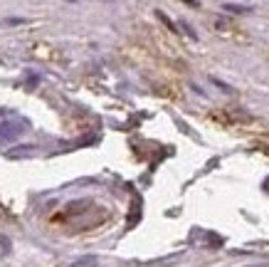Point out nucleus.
I'll return each mask as SVG.
<instances>
[{"mask_svg": "<svg viewBox=\"0 0 269 267\" xmlns=\"http://www.w3.org/2000/svg\"><path fill=\"white\" fill-rule=\"evenodd\" d=\"M156 15H158V20H161V23H166V28L171 30V32H176V25H173V23H171V20H168V18H166V15H163V13H161V10H158V13H156Z\"/></svg>", "mask_w": 269, "mask_h": 267, "instance_id": "1", "label": "nucleus"}, {"mask_svg": "<svg viewBox=\"0 0 269 267\" xmlns=\"http://www.w3.org/2000/svg\"><path fill=\"white\" fill-rule=\"evenodd\" d=\"M225 10H232V13H244L247 8H239V5H225Z\"/></svg>", "mask_w": 269, "mask_h": 267, "instance_id": "2", "label": "nucleus"}, {"mask_svg": "<svg viewBox=\"0 0 269 267\" xmlns=\"http://www.w3.org/2000/svg\"><path fill=\"white\" fill-rule=\"evenodd\" d=\"M185 3H188V5H198V0H185Z\"/></svg>", "mask_w": 269, "mask_h": 267, "instance_id": "3", "label": "nucleus"}]
</instances>
